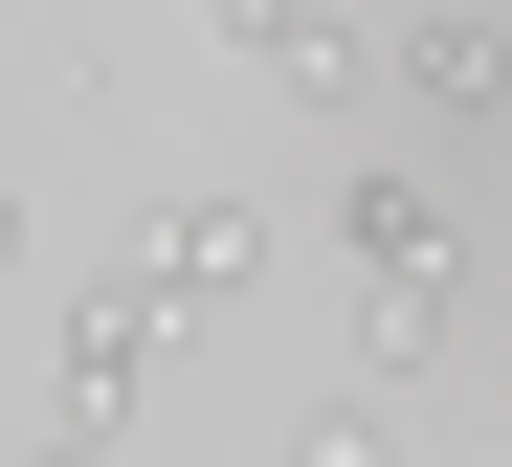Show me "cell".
I'll return each mask as SVG.
<instances>
[{"label":"cell","instance_id":"obj_1","mask_svg":"<svg viewBox=\"0 0 512 467\" xmlns=\"http://www.w3.org/2000/svg\"><path fill=\"white\" fill-rule=\"evenodd\" d=\"M156 356H179V290L112 245L90 290H67V334H45V445H134V401H156Z\"/></svg>","mask_w":512,"mask_h":467},{"label":"cell","instance_id":"obj_2","mask_svg":"<svg viewBox=\"0 0 512 467\" xmlns=\"http://www.w3.org/2000/svg\"><path fill=\"white\" fill-rule=\"evenodd\" d=\"M334 245L379 267V379H423V356H446V312H468V245H446V201H423V178H334Z\"/></svg>","mask_w":512,"mask_h":467},{"label":"cell","instance_id":"obj_3","mask_svg":"<svg viewBox=\"0 0 512 467\" xmlns=\"http://www.w3.org/2000/svg\"><path fill=\"white\" fill-rule=\"evenodd\" d=\"M134 267H156V290H179V334H201V312H245V290H268V201L156 178V201H134Z\"/></svg>","mask_w":512,"mask_h":467},{"label":"cell","instance_id":"obj_4","mask_svg":"<svg viewBox=\"0 0 512 467\" xmlns=\"http://www.w3.org/2000/svg\"><path fill=\"white\" fill-rule=\"evenodd\" d=\"M223 45L290 89V112H357V67H379V23L357 0H223Z\"/></svg>","mask_w":512,"mask_h":467},{"label":"cell","instance_id":"obj_5","mask_svg":"<svg viewBox=\"0 0 512 467\" xmlns=\"http://www.w3.org/2000/svg\"><path fill=\"white\" fill-rule=\"evenodd\" d=\"M401 89H423V112H512V23H468V0H446V23H401Z\"/></svg>","mask_w":512,"mask_h":467},{"label":"cell","instance_id":"obj_6","mask_svg":"<svg viewBox=\"0 0 512 467\" xmlns=\"http://www.w3.org/2000/svg\"><path fill=\"white\" fill-rule=\"evenodd\" d=\"M290 467H401V379H334V401L290 423Z\"/></svg>","mask_w":512,"mask_h":467},{"label":"cell","instance_id":"obj_7","mask_svg":"<svg viewBox=\"0 0 512 467\" xmlns=\"http://www.w3.org/2000/svg\"><path fill=\"white\" fill-rule=\"evenodd\" d=\"M0 267H23V201H0Z\"/></svg>","mask_w":512,"mask_h":467},{"label":"cell","instance_id":"obj_8","mask_svg":"<svg viewBox=\"0 0 512 467\" xmlns=\"http://www.w3.org/2000/svg\"><path fill=\"white\" fill-rule=\"evenodd\" d=\"M45 467H112V445H45Z\"/></svg>","mask_w":512,"mask_h":467},{"label":"cell","instance_id":"obj_9","mask_svg":"<svg viewBox=\"0 0 512 467\" xmlns=\"http://www.w3.org/2000/svg\"><path fill=\"white\" fill-rule=\"evenodd\" d=\"M0 467H45V445H0Z\"/></svg>","mask_w":512,"mask_h":467}]
</instances>
